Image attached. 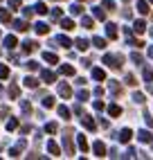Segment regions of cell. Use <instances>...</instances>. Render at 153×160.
<instances>
[{
	"label": "cell",
	"instance_id": "obj_1",
	"mask_svg": "<svg viewBox=\"0 0 153 160\" xmlns=\"http://www.w3.org/2000/svg\"><path fill=\"white\" fill-rule=\"evenodd\" d=\"M104 63L108 68H113V70H119V68H122V63H124V57L122 54H106Z\"/></svg>",
	"mask_w": 153,
	"mask_h": 160
},
{
	"label": "cell",
	"instance_id": "obj_2",
	"mask_svg": "<svg viewBox=\"0 0 153 160\" xmlns=\"http://www.w3.org/2000/svg\"><path fill=\"white\" fill-rule=\"evenodd\" d=\"M63 149H65V156H74V144H72V131L65 129L63 135Z\"/></svg>",
	"mask_w": 153,
	"mask_h": 160
},
{
	"label": "cell",
	"instance_id": "obj_3",
	"mask_svg": "<svg viewBox=\"0 0 153 160\" xmlns=\"http://www.w3.org/2000/svg\"><path fill=\"white\" fill-rule=\"evenodd\" d=\"M59 95H61L63 99H70V95H72V88H70V83L61 81V83H59Z\"/></svg>",
	"mask_w": 153,
	"mask_h": 160
},
{
	"label": "cell",
	"instance_id": "obj_4",
	"mask_svg": "<svg viewBox=\"0 0 153 160\" xmlns=\"http://www.w3.org/2000/svg\"><path fill=\"white\" fill-rule=\"evenodd\" d=\"M25 147H27V142H25V140H18V144H16V147L9 149V156H12V158H18V156H20V151H23Z\"/></svg>",
	"mask_w": 153,
	"mask_h": 160
},
{
	"label": "cell",
	"instance_id": "obj_5",
	"mask_svg": "<svg viewBox=\"0 0 153 160\" xmlns=\"http://www.w3.org/2000/svg\"><path fill=\"white\" fill-rule=\"evenodd\" d=\"M92 151H95V156H99V158H104V156H106V144H104L101 140H97V142L92 144Z\"/></svg>",
	"mask_w": 153,
	"mask_h": 160
},
{
	"label": "cell",
	"instance_id": "obj_6",
	"mask_svg": "<svg viewBox=\"0 0 153 160\" xmlns=\"http://www.w3.org/2000/svg\"><path fill=\"white\" fill-rule=\"evenodd\" d=\"M38 45H36V41H25L23 43V48H20V52H23V54H32V52H34Z\"/></svg>",
	"mask_w": 153,
	"mask_h": 160
},
{
	"label": "cell",
	"instance_id": "obj_7",
	"mask_svg": "<svg viewBox=\"0 0 153 160\" xmlns=\"http://www.w3.org/2000/svg\"><path fill=\"white\" fill-rule=\"evenodd\" d=\"M41 79L45 83H54V81H57V74H54L52 70H41Z\"/></svg>",
	"mask_w": 153,
	"mask_h": 160
},
{
	"label": "cell",
	"instance_id": "obj_8",
	"mask_svg": "<svg viewBox=\"0 0 153 160\" xmlns=\"http://www.w3.org/2000/svg\"><path fill=\"white\" fill-rule=\"evenodd\" d=\"M47 151H50V156H54V158L61 156V147L57 144V140H50V142H47Z\"/></svg>",
	"mask_w": 153,
	"mask_h": 160
},
{
	"label": "cell",
	"instance_id": "obj_9",
	"mask_svg": "<svg viewBox=\"0 0 153 160\" xmlns=\"http://www.w3.org/2000/svg\"><path fill=\"white\" fill-rule=\"evenodd\" d=\"M12 25H14V29H16V32H27V29H29L27 20H23V18H18V20H12Z\"/></svg>",
	"mask_w": 153,
	"mask_h": 160
},
{
	"label": "cell",
	"instance_id": "obj_10",
	"mask_svg": "<svg viewBox=\"0 0 153 160\" xmlns=\"http://www.w3.org/2000/svg\"><path fill=\"white\" fill-rule=\"evenodd\" d=\"M34 32H36L38 36H45V34H50V25L47 23H36L34 25Z\"/></svg>",
	"mask_w": 153,
	"mask_h": 160
},
{
	"label": "cell",
	"instance_id": "obj_11",
	"mask_svg": "<svg viewBox=\"0 0 153 160\" xmlns=\"http://www.w3.org/2000/svg\"><path fill=\"white\" fill-rule=\"evenodd\" d=\"M81 124H83L88 131H95V129H97V124H95V120H92L90 115H83V117H81Z\"/></svg>",
	"mask_w": 153,
	"mask_h": 160
},
{
	"label": "cell",
	"instance_id": "obj_12",
	"mask_svg": "<svg viewBox=\"0 0 153 160\" xmlns=\"http://www.w3.org/2000/svg\"><path fill=\"white\" fill-rule=\"evenodd\" d=\"M117 138H119V142H124V144H126V142H131V138H133V131H131V129H122Z\"/></svg>",
	"mask_w": 153,
	"mask_h": 160
},
{
	"label": "cell",
	"instance_id": "obj_13",
	"mask_svg": "<svg viewBox=\"0 0 153 160\" xmlns=\"http://www.w3.org/2000/svg\"><path fill=\"white\" fill-rule=\"evenodd\" d=\"M137 140L140 142H153V135H151V131H137Z\"/></svg>",
	"mask_w": 153,
	"mask_h": 160
},
{
	"label": "cell",
	"instance_id": "obj_14",
	"mask_svg": "<svg viewBox=\"0 0 153 160\" xmlns=\"http://www.w3.org/2000/svg\"><path fill=\"white\" fill-rule=\"evenodd\" d=\"M72 45H76V48L81 50V52H86V50L90 48V43H88V41H86V38H76V41H72Z\"/></svg>",
	"mask_w": 153,
	"mask_h": 160
},
{
	"label": "cell",
	"instance_id": "obj_15",
	"mask_svg": "<svg viewBox=\"0 0 153 160\" xmlns=\"http://www.w3.org/2000/svg\"><path fill=\"white\" fill-rule=\"evenodd\" d=\"M92 16H95L97 20H104V18H106V9H104V7H92Z\"/></svg>",
	"mask_w": 153,
	"mask_h": 160
},
{
	"label": "cell",
	"instance_id": "obj_16",
	"mask_svg": "<svg viewBox=\"0 0 153 160\" xmlns=\"http://www.w3.org/2000/svg\"><path fill=\"white\" fill-rule=\"evenodd\" d=\"M81 27H86V29H92V27H95V20H92L90 16H83V14H81Z\"/></svg>",
	"mask_w": 153,
	"mask_h": 160
},
{
	"label": "cell",
	"instance_id": "obj_17",
	"mask_svg": "<svg viewBox=\"0 0 153 160\" xmlns=\"http://www.w3.org/2000/svg\"><path fill=\"white\" fill-rule=\"evenodd\" d=\"M106 34H108V38H117V25L115 23H108L106 25Z\"/></svg>",
	"mask_w": 153,
	"mask_h": 160
},
{
	"label": "cell",
	"instance_id": "obj_18",
	"mask_svg": "<svg viewBox=\"0 0 153 160\" xmlns=\"http://www.w3.org/2000/svg\"><path fill=\"white\" fill-rule=\"evenodd\" d=\"M76 144H79V149L83 153L88 151V140H86V135H76Z\"/></svg>",
	"mask_w": 153,
	"mask_h": 160
},
{
	"label": "cell",
	"instance_id": "obj_19",
	"mask_svg": "<svg viewBox=\"0 0 153 160\" xmlns=\"http://www.w3.org/2000/svg\"><path fill=\"white\" fill-rule=\"evenodd\" d=\"M54 43H61L63 48H72V41H70L68 36H63V34H59V36H57V41H54Z\"/></svg>",
	"mask_w": 153,
	"mask_h": 160
},
{
	"label": "cell",
	"instance_id": "obj_20",
	"mask_svg": "<svg viewBox=\"0 0 153 160\" xmlns=\"http://www.w3.org/2000/svg\"><path fill=\"white\" fill-rule=\"evenodd\" d=\"M108 88H111V92L115 95V97H119V95H122V86H119L117 81H111V83H108Z\"/></svg>",
	"mask_w": 153,
	"mask_h": 160
},
{
	"label": "cell",
	"instance_id": "obj_21",
	"mask_svg": "<svg viewBox=\"0 0 153 160\" xmlns=\"http://www.w3.org/2000/svg\"><path fill=\"white\" fill-rule=\"evenodd\" d=\"M16 45H18L16 36H5V48H7V50H14Z\"/></svg>",
	"mask_w": 153,
	"mask_h": 160
},
{
	"label": "cell",
	"instance_id": "obj_22",
	"mask_svg": "<svg viewBox=\"0 0 153 160\" xmlns=\"http://www.w3.org/2000/svg\"><path fill=\"white\" fill-rule=\"evenodd\" d=\"M59 72H61V74H65V77H72V74H74V68H72V66H68V63H63V66L59 68Z\"/></svg>",
	"mask_w": 153,
	"mask_h": 160
},
{
	"label": "cell",
	"instance_id": "obj_23",
	"mask_svg": "<svg viewBox=\"0 0 153 160\" xmlns=\"http://www.w3.org/2000/svg\"><path fill=\"white\" fill-rule=\"evenodd\" d=\"M137 12L144 16V14H149V2L146 0H137Z\"/></svg>",
	"mask_w": 153,
	"mask_h": 160
},
{
	"label": "cell",
	"instance_id": "obj_24",
	"mask_svg": "<svg viewBox=\"0 0 153 160\" xmlns=\"http://www.w3.org/2000/svg\"><path fill=\"white\" fill-rule=\"evenodd\" d=\"M133 29L137 32V34H144V32H146V23H144V20H135Z\"/></svg>",
	"mask_w": 153,
	"mask_h": 160
},
{
	"label": "cell",
	"instance_id": "obj_25",
	"mask_svg": "<svg viewBox=\"0 0 153 160\" xmlns=\"http://www.w3.org/2000/svg\"><path fill=\"white\" fill-rule=\"evenodd\" d=\"M61 27H63L65 32H70V29H74L76 25H74V20H70V18H63V20H61Z\"/></svg>",
	"mask_w": 153,
	"mask_h": 160
},
{
	"label": "cell",
	"instance_id": "obj_26",
	"mask_svg": "<svg viewBox=\"0 0 153 160\" xmlns=\"http://www.w3.org/2000/svg\"><path fill=\"white\" fill-rule=\"evenodd\" d=\"M43 59H45L47 63H59V57L54 54V52H43Z\"/></svg>",
	"mask_w": 153,
	"mask_h": 160
},
{
	"label": "cell",
	"instance_id": "obj_27",
	"mask_svg": "<svg viewBox=\"0 0 153 160\" xmlns=\"http://www.w3.org/2000/svg\"><path fill=\"white\" fill-rule=\"evenodd\" d=\"M92 77H95L97 81H104V79H106V72H104L101 68H92Z\"/></svg>",
	"mask_w": 153,
	"mask_h": 160
},
{
	"label": "cell",
	"instance_id": "obj_28",
	"mask_svg": "<svg viewBox=\"0 0 153 160\" xmlns=\"http://www.w3.org/2000/svg\"><path fill=\"white\" fill-rule=\"evenodd\" d=\"M25 86L27 88H38V79L36 77H25Z\"/></svg>",
	"mask_w": 153,
	"mask_h": 160
},
{
	"label": "cell",
	"instance_id": "obj_29",
	"mask_svg": "<svg viewBox=\"0 0 153 160\" xmlns=\"http://www.w3.org/2000/svg\"><path fill=\"white\" fill-rule=\"evenodd\" d=\"M34 12H36V14H41V16H43V14H47V5H45V2H36Z\"/></svg>",
	"mask_w": 153,
	"mask_h": 160
},
{
	"label": "cell",
	"instance_id": "obj_30",
	"mask_svg": "<svg viewBox=\"0 0 153 160\" xmlns=\"http://www.w3.org/2000/svg\"><path fill=\"white\" fill-rule=\"evenodd\" d=\"M9 20H12V14L7 9H0V23H9Z\"/></svg>",
	"mask_w": 153,
	"mask_h": 160
},
{
	"label": "cell",
	"instance_id": "obj_31",
	"mask_svg": "<svg viewBox=\"0 0 153 160\" xmlns=\"http://www.w3.org/2000/svg\"><path fill=\"white\" fill-rule=\"evenodd\" d=\"M20 111H23L25 115H29V113H32V104H29L27 99H23V102H20Z\"/></svg>",
	"mask_w": 153,
	"mask_h": 160
},
{
	"label": "cell",
	"instance_id": "obj_32",
	"mask_svg": "<svg viewBox=\"0 0 153 160\" xmlns=\"http://www.w3.org/2000/svg\"><path fill=\"white\" fill-rule=\"evenodd\" d=\"M70 14H72V16H81V14H83V7H81V5H72V7H70Z\"/></svg>",
	"mask_w": 153,
	"mask_h": 160
},
{
	"label": "cell",
	"instance_id": "obj_33",
	"mask_svg": "<svg viewBox=\"0 0 153 160\" xmlns=\"http://www.w3.org/2000/svg\"><path fill=\"white\" fill-rule=\"evenodd\" d=\"M92 45H95V48H99V50H104V48H106V41L99 38V36H95V38H92Z\"/></svg>",
	"mask_w": 153,
	"mask_h": 160
},
{
	"label": "cell",
	"instance_id": "obj_34",
	"mask_svg": "<svg viewBox=\"0 0 153 160\" xmlns=\"http://www.w3.org/2000/svg\"><path fill=\"white\" fill-rule=\"evenodd\" d=\"M18 95H20V90H18V86H16V83H12V86H9V97H12V99H16V97H18Z\"/></svg>",
	"mask_w": 153,
	"mask_h": 160
},
{
	"label": "cell",
	"instance_id": "obj_35",
	"mask_svg": "<svg viewBox=\"0 0 153 160\" xmlns=\"http://www.w3.org/2000/svg\"><path fill=\"white\" fill-rule=\"evenodd\" d=\"M108 113H111L113 117H117L119 113H122V108H119V106H117V104H111V106H108Z\"/></svg>",
	"mask_w": 153,
	"mask_h": 160
},
{
	"label": "cell",
	"instance_id": "obj_36",
	"mask_svg": "<svg viewBox=\"0 0 153 160\" xmlns=\"http://www.w3.org/2000/svg\"><path fill=\"white\" fill-rule=\"evenodd\" d=\"M88 97H90L88 90H79V92H76V99H79V102H88Z\"/></svg>",
	"mask_w": 153,
	"mask_h": 160
},
{
	"label": "cell",
	"instance_id": "obj_37",
	"mask_svg": "<svg viewBox=\"0 0 153 160\" xmlns=\"http://www.w3.org/2000/svg\"><path fill=\"white\" fill-rule=\"evenodd\" d=\"M57 111H59V115L63 117V120H70V111H68V108H65V106H59V108H57Z\"/></svg>",
	"mask_w": 153,
	"mask_h": 160
},
{
	"label": "cell",
	"instance_id": "obj_38",
	"mask_svg": "<svg viewBox=\"0 0 153 160\" xmlns=\"http://www.w3.org/2000/svg\"><path fill=\"white\" fill-rule=\"evenodd\" d=\"M45 131H47V133H57V131H59L57 122H47V124H45Z\"/></svg>",
	"mask_w": 153,
	"mask_h": 160
},
{
	"label": "cell",
	"instance_id": "obj_39",
	"mask_svg": "<svg viewBox=\"0 0 153 160\" xmlns=\"http://www.w3.org/2000/svg\"><path fill=\"white\" fill-rule=\"evenodd\" d=\"M7 77H9V68L5 63H0V79H7Z\"/></svg>",
	"mask_w": 153,
	"mask_h": 160
},
{
	"label": "cell",
	"instance_id": "obj_40",
	"mask_svg": "<svg viewBox=\"0 0 153 160\" xmlns=\"http://www.w3.org/2000/svg\"><path fill=\"white\" fill-rule=\"evenodd\" d=\"M131 59L135 61V66H142V63H144V59H142V54H137V52H133V54H131Z\"/></svg>",
	"mask_w": 153,
	"mask_h": 160
},
{
	"label": "cell",
	"instance_id": "obj_41",
	"mask_svg": "<svg viewBox=\"0 0 153 160\" xmlns=\"http://www.w3.org/2000/svg\"><path fill=\"white\" fill-rule=\"evenodd\" d=\"M104 9L106 12H115V2L113 0H104Z\"/></svg>",
	"mask_w": 153,
	"mask_h": 160
},
{
	"label": "cell",
	"instance_id": "obj_42",
	"mask_svg": "<svg viewBox=\"0 0 153 160\" xmlns=\"http://www.w3.org/2000/svg\"><path fill=\"white\" fill-rule=\"evenodd\" d=\"M133 102H135V104H144L146 99H144V95H142V92H135V95H133Z\"/></svg>",
	"mask_w": 153,
	"mask_h": 160
},
{
	"label": "cell",
	"instance_id": "obj_43",
	"mask_svg": "<svg viewBox=\"0 0 153 160\" xmlns=\"http://www.w3.org/2000/svg\"><path fill=\"white\" fill-rule=\"evenodd\" d=\"M43 106H45V108H52V106H54V97H43Z\"/></svg>",
	"mask_w": 153,
	"mask_h": 160
},
{
	"label": "cell",
	"instance_id": "obj_44",
	"mask_svg": "<svg viewBox=\"0 0 153 160\" xmlns=\"http://www.w3.org/2000/svg\"><path fill=\"white\" fill-rule=\"evenodd\" d=\"M16 126H18V117H14V120H9V122H7V129H9V131H14Z\"/></svg>",
	"mask_w": 153,
	"mask_h": 160
},
{
	"label": "cell",
	"instance_id": "obj_45",
	"mask_svg": "<svg viewBox=\"0 0 153 160\" xmlns=\"http://www.w3.org/2000/svg\"><path fill=\"white\" fill-rule=\"evenodd\" d=\"M61 16H63V12H61L59 7H54V9H52V18H54V20H59Z\"/></svg>",
	"mask_w": 153,
	"mask_h": 160
},
{
	"label": "cell",
	"instance_id": "obj_46",
	"mask_svg": "<svg viewBox=\"0 0 153 160\" xmlns=\"http://www.w3.org/2000/svg\"><path fill=\"white\" fill-rule=\"evenodd\" d=\"M144 81H153V70H144Z\"/></svg>",
	"mask_w": 153,
	"mask_h": 160
},
{
	"label": "cell",
	"instance_id": "obj_47",
	"mask_svg": "<svg viewBox=\"0 0 153 160\" xmlns=\"http://www.w3.org/2000/svg\"><path fill=\"white\" fill-rule=\"evenodd\" d=\"M27 70H32V72L38 70V63H36V61H27Z\"/></svg>",
	"mask_w": 153,
	"mask_h": 160
},
{
	"label": "cell",
	"instance_id": "obj_48",
	"mask_svg": "<svg viewBox=\"0 0 153 160\" xmlns=\"http://www.w3.org/2000/svg\"><path fill=\"white\" fill-rule=\"evenodd\" d=\"M32 14H34V7H25V9H23V16H25V18H29Z\"/></svg>",
	"mask_w": 153,
	"mask_h": 160
},
{
	"label": "cell",
	"instance_id": "obj_49",
	"mask_svg": "<svg viewBox=\"0 0 153 160\" xmlns=\"http://www.w3.org/2000/svg\"><path fill=\"white\" fill-rule=\"evenodd\" d=\"M126 83H128V86H135V77H133V74H126Z\"/></svg>",
	"mask_w": 153,
	"mask_h": 160
},
{
	"label": "cell",
	"instance_id": "obj_50",
	"mask_svg": "<svg viewBox=\"0 0 153 160\" xmlns=\"http://www.w3.org/2000/svg\"><path fill=\"white\" fill-rule=\"evenodd\" d=\"M144 122H146V124L151 126V129H153V117H151L149 113H144Z\"/></svg>",
	"mask_w": 153,
	"mask_h": 160
},
{
	"label": "cell",
	"instance_id": "obj_51",
	"mask_svg": "<svg viewBox=\"0 0 153 160\" xmlns=\"http://www.w3.org/2000/svg\"><path fill=\"white\" fill-rule=\"evenodd\" d=\"M20 2H23V0H9V7L16 9V7H20Z\"/></svg>",
	"mask_w": 153,
	"mask_h": 160
},
{
	"label": "cell",
	"instance_id": "obj_52",
	"mask_svg": "<svg viewBox=\"0 0 153 160\" xmlns=\"http://www.w3.org/2000/svg\"><path fill=\"white\" fill-rule=\"evenodd\" d=\"M92 106H95V111H101V108H104V102H95Z\"/></svg>",
	"mask_w": 153,
	"mask_h": 160
},
{
	"label": "cell",
	"instance_id": "obj_53",
	"mask_svg": "<svg viewBox=\"0 0 153 160\" xmlns=\"http://www.w3.org/2000/svg\"><path fill=\"white\" fill-rule=\"evenodd\" d=\"M90 63H92L90 59H83V61H81V66H83V68H90Z\"/></svg>",
	"mask_w": 153,
	"mask_h": 160
},
{
	"label": "cell",
	"instance_id": "obj_54",
	"mask_svg": "<svg viewBox=\"0 0 153 160\" xmlns=\"http://www.w3.org/2000/svg\"><path fill=\"white\" fill-rule=\"evenodd\" d=\"M149 57H151V59H153V45H151V48H149Z\"/></svg>",
	"mask_w": 153,
	"mask_h": 160
},
{
	"label": "cell",
	"instance_id": "obj_55",
	"mask_svg": "<svg viewBox=\"0 0 153 160\" xmlns=\"http://www.w3.org/2000/svg\"><path fill=\"white\" fill-rule=\"evenodd\" d=\"M57 2H63V0H57Z\"/></svg>",
	"mask_w": 153,
	"mask_h": 160
},
{
	"label": "cell",
	"instance_id": "obj_56",
	"mask_svg": "<svg viewBox=\"0 0 153 160\" xmlns=\"http://www.w3.org/2000/svg\"><path fill=\"white\" fill-rule=\"evenodd\" d=\"M0 92H2V86H0Z\"/></svg>",
	"mask_w": 153,
	"mask_h": 160
},
{
	"label": "cell",
	"instance_id": "obj_57",
	"mask_svg": "<svg viewBox=\"0 0 153 160\" xmlns=\"http://www.w3.org/2000/svg\"><path fill=\"white\" fill-rule=\"evenodd\" d=\"M124 2H128V0H124Z\"/></svg>",
	"mask_w": 153,
	"mask_h": 160
},
{
	"label": "cell",
	"instance_id": "obj_58",
	"mask_svg": "<svg viewBox=\"0 0 153 160\" xmlns=\"http://www.w3.org/2000/svg\"><path fill=\"white\" fill-rule=\"evenodd\" d=\"M149 2H153V0H149Z\"/></svg>",
	"mask_w": 153,
	"mask_h": 160
}]
</instances>
